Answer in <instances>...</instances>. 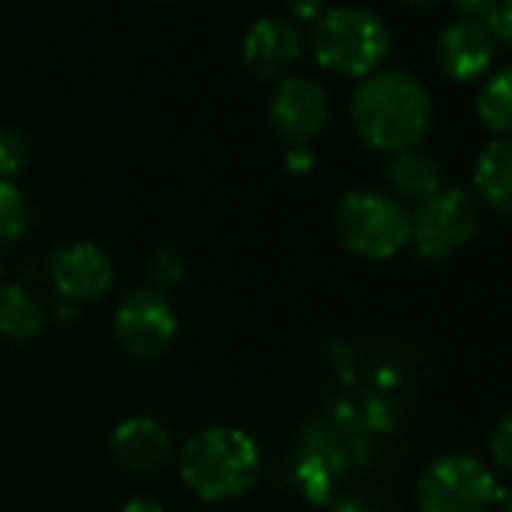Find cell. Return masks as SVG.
<instances>
[{"label": "cell", "instance_id": "obj_18", "mask_svg": "<svg viewBox=\"0 0 512 512\" xmlns=\"http://www.w3.org/2000/svg\"><path fill=\"white\" fill-rule=\"evenodd\" d=\"M28 157H31V148L22 139V133L0 127V181H10L13 175H19Z\"/></svg>", "mask_w": 512, "mask_h": 512}, {"label": "cell", "instance_id": "obj_9", "mask_svg": "<svg viewBox=\"0 0 512 512\" xmlns=\"http://www.w3.org/2000/svg\"><path fill=\"white\" fill-rule=\"evenodd\" d=\"M49 281L70 302H97L115 284V266L91 241H70L49 256Z\"/></svg>", "mask_w": 512, "mask_h": 512}, {"label": "cell", "instance_id": "obj_16", "mask_svg": "<svg viewBox=\"0 0 512 512\" xmlns=\"http://www.w3.org/2000/svg\"><path fill=\"white\" fill-rule=\"evenodd\" d=\"M476 115L479 121L497 133L512 136V67L497 70L476 94Z\"/></svg>", "mask_w": 512, "mask_h": 512}, {"label": "cell", "instance_id": "obj_6", "mask_svg": "<svg viewBox=\"0 0 512 512\" xmlns=\"http://www.w3.org/2000/svg\"><path fill=\"white\" fill-rule=\"evenodd\" d=\"M410 226V241L425 260H446L476 235L479 211L464 190L440 187L434 196L416 205V211L410 214Z\"/></svg>", "mask_w": 512, "mask_h": 512}, {"label": "cell", "instance_id": "obj_24", "mask_svg": "<svg viewBox=\"0 0 512 512\" xmlns=\"http://www.w3.org/2000/svg\"><path fill=\"white\" fill-rule=\"evenodd\" d=\"M500 512H512V494H506V497L500 500Z\"/></svg>", "mask_w": 512, "mask_h": 512}, {"label": "cell", "instance_id": "obj_5", "mask_svg": "<svg viewBox=\"0 0 512 512\" xmlns=\"http://www.w3.org/2000/svg\"><path fill=\"white\" fill-rule=\"evenodd\" d=\"M497 497L491 470L473 455H443L416 482L419 512H485Z\"/></svg>", "mask_w": 512, "mask_h": 512}, {"label": "cell", "instance_id": "obj_19", "mask_svg": "<svg viewBox=\"0 0 512 512\" xmlns=\"http://www.w3.org/2000/svg\"><path fill=\"white\" fill-rule=\"evenodd\" d=\"M491 458L497 461V467L512 473V410L491 431Z\"/></svg>", "mask_w": 512, "mask_h": 512}, {"label": "cell", "instance_id": "obj_22", "mask_svg": "<svg viewBox=\"0 0 512 512\" xmlns=\"http://www.w3.org/2000/svg\"><path fill=\"white\" fill-rule=\"evenodd\" d=\"M118 512H166V509L157 500H151V497H133L127 503H121Z\"/></svg>", "mask_w": 512, "mask_h": 512}, {"label": "cell", "instance_id": "obj_23", "mask_svg": "<svg viewBox=\"0 0 512 512\" xmlns=\"http://www.w3.org/2000/svg\"><path fill=\"white\" fill-rule=\"evenodd\" d=\"M311 160H314V157H311L308 148H293L290 157H287V163H290L293 172H308V169H311Z\"/></svg>", "mask_w": 512, "mask_h": 512}, {"label": "cell", "instance_id": "obj_7", "mask_svg": "<svg viewBox=\"0 0 512 512\" xmlns=\"http://www.w3.org/2000/svg\"><path fill=\"white\" fill-rule=\"evenodd\" d=\"M178 335V317L157 290H133L115 314V338L136 359H160Z\"/></svg>", "mask_w": 512, "mask_h": 512}, {"label": "cell", "instance_id": "obj_15", "mask_svg": "<svg viewBox=\"0 0 512 512\" xmlns=\"http://www.w3.org/2000/svg\"><path fill=\"white\" fill-rule=\"evenodd\" d=\"M46 326L43 302L19 284H0V335L7 341H31Z\"/></svg>", "mask_w": 512, "mask_h": 512}, {"label": "cell", "instance_id": "obj_3", "mask_svg": "<svg viewBox=\"0 0 512 512\" xmlns=\"http://www.w3.org/2000/svg\"><path fill=\"white\" fill-rule=\"evenodd\" d=\"M389 28L386 22L362 7H335L326 10L311 28L314 58L344 76H368L389 55Z\"/></svg>", "mask_w": 512, "mask_h": 512}, {"label": "cell", "instance_id": "obj_21", "mask_svg": "<svg viewBox=\"0 0 512 512\" xmlns=\"http://www.w3.org/2000/svg\"><path fill=\"white\" fill-rule=\"evenodd\" d=\"M452 4L461 10L464 19H479V22H482V19L494 10L497 0H452Z\"/></svg>", "mask_w": 512, "mask_h": 512}, {"label": "cell", "instance_id": "obj_13", "mask_svg": "<svg viewBox=\"0 0 512 512\" xmlns=\"http://www.w3.org/2000/svg\"><path fill=\"white\" fill-rule=\"evenodd\" d=\"M473 181L491 208L512 214V136H497L479 154Z\"/></svg>", "mask_w": 512, "mask_h": 512}, {"label": "cell", "instance_id": "obj_4", "mask_svg": "<svg viewBox=\"0 0 512 512\" xmlns=\"http://www.w3.org/2000/svg\"><path fill=\"white\" fill-rule=\"evenodd\" d=\"M335 229L344 247L365 260H389L413 232L407 208L377 190H350L335 208Z\"/></svg>", "mask_w": 512, "mask_h": 512}, {"label": "cell", "instance_id": "obj_11", "mask_svg": "<svg viewBox=\"0 0 512 512\" xmlns=\"http://www.w3.org/2000/svg\"><path fill=\"white\" fill-rule=\"evenodd\" d=\"M241 55L256 79H275L299 61L302 34L284 16H266L250 28Z\"/></svg>", "mask_w": 512, "mask_h": 512}, {"label": "cell", "instance_id": "obj_2", "mask_svg": "<svg viewBox=\"0 0 512 512\" xmlns=\"http://www.w3.org/2000/svg\"><path fill=\"white\" fill-rule=\"evenodd\" d=\"M263 452L247 431L232 425H214L196 431L178 455V470L184 485L208 500H235L260 479Z\"/></svg>", "mask_w": 512, "mask_h": 512}, {"label": "cell", "instance_id": "obj_12", "mask_svg": "<svg viewBox=\"0 0 512 512\" xmlns=\"http://www.w3.org/2000/svg\"><path fill=\"white\" fill-rule=\"evenodd\" d=\"M115 458L136 473H154L172 461V434L151 416H130L112 431Z\"/></svg>", "mask_w": 512, "mask_h": 512}, {"label": "cell", "instance_id": "obj_26", "mask_svg": "<svg viewBox=\"0 0 512 512\" xmlns=\"http://www.w3.org/2000/svg\"><path fill=\"white\" fill-rule=\"evenodd\" d=\"M509 4H512V0H509Z\"/></svg>", "mask_w": 512, "mask_h": 512}, {"label": "cell", "instance_id": "obj_14", "mask_svg": "<svg viewBox=\"0 0 512 512\" xmlns=\"http://www.w3.org/2000/svg\"><path fill=\"white\" fill-rule=\"evenodd\" d=\"M386 181L392 184L395 193L413 199V202H425L428 196H434L440 190V166L419 151H395L386 166H383Z\"/></svg>", "mask_w": 512, "mask_h": 512}, {"label": "cell", "instance_id": "obj_17", "mask_svg": "<svg viewBox=\"0 0 512 512\" xmlns=\"http://www.w3.org/2000/svg\"><path fill=\"white\" fill-rule=\"evenodd\" d=\"M31 226V208L25 193L13 181H0V244L19 241Z\"/></svg>", "mask_w": 512, "mask_h": 512}, {"label": "cell", "instance_id": "obj_8", "mask_svg": "<svg viewBox=\"0 0 512 512\" xmlns=\"http://www.w3.org/2000/svg\"><path fill=\"white\" fill-rule=\"evenodd\" d=\"M275 133L293 148H308L329 121V94L308 76H290L278 85L269 109Z\"/></svg>", "mask_w": 512, "mask_h": 512}, {"label": "cell", "instance_id": "obj_1", "mask_svg": "<svg viewBox=\"0 0 512 512\" xmlns=\"http://www.w3.org/2000/svg\"><path fill=\"white\" fill-rule=\"evenodd\" d=\"M356 133L377 151H407L431 127V94L404 70H383L368 76L350 103Z\"/></svg>", "mask_w": 512, "mask_h": 512}, {"label": "cell", "instance_id": "obj_10", "mask_svg": "<svg viewBox=\"0 0 512 512\" xmlns=\"http://www.w3.org/2000/svg\"><path fill=\"white\" fill-rule=\"evenodd\" d=\"M497 40L479 19H455L443 28L437 40V61L440 70L455 82L479 79L494 61Z\"/></svg>", "mask_w": 512, "mask_h": 512}, {"label": "cell", "instance_id": "obj_25", "mask_svg": "<svg viewBox=\"0 0 512 512\" xmlns=\"http://www.w3.org/2000/svg\"><path fill=\"white\" fill-rule=\"evenodd\" d=\"M410 4H419V7H431V4H440V0H410Z\"/></svg>", "mask_w": 512, "mask_h": 512}, {"label": "cell", "instance_id": "obj_20", "mask_svg": "<svg viewBox=\"0 0 512 512\" xmlns=\"http://www.w3.org/2000/svg\"><path fill=\"white\" fill-rule=\"evenodd\" d=\"M287 7L293 10V16L317 22L326 13V0H287Z\"/></svg>", "mask_w": 512, "mask_h": 512}]
</instances>
